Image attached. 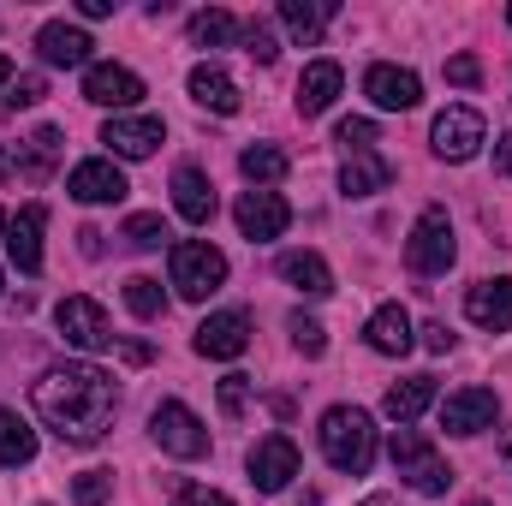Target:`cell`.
Returning a JSON list of instances; mask_svg holds the SVG:
<instances>
[{
	"instance_id": "14",
	"label": "cell",
	"mask_w": 512,
	"mask_h": 506,
	"mask_svg": "<svg viewBox=\"0 0 512 506\" xmlns=\"http://www.w3.org/2000/svg\"><path fill=\"white\" fill-rule=\"evenodd\" d=\"M161 137H167V126H161L155 114H114V120L102 126V143H108L114 155H126V161H149V155L161 149Z\"/></svg>"
},
{
	"instance_id": "46",
	"label": "cell",
	"mask_w": 512,
	"mask_h": 506,
	"mask_svg": "<svg viewBox=\"0 0 512 506\" xmlns=\"http://www.w3.org/2000/svg\"><path fill=\"white\" fill-rule=\"evenodd\" d=\"M6 173H12V155H6V143H0V179H6Z\"/></svg>"
},
{
	"instance_id": "38",
	"label": "cell",
	"mask_w": 512,
	"mask_h": 506,
	"mask_svg": "<svg viewBox=\"0 0 512 506\" xmlns=\"http://www.w3.org/2000/svg\"><path fill=\"white\" fill-rule=\"evenodd\" d=\"M245 405H251V376H221V411L227 417H245Z\"/></svg>"
},
{
	"instance_id": "40",
	"label": "cell",
	"mask_w": 512,
	"mask_h": 506,
	"mask_svg": "<svg viewBox=\"0 0 512 506\" xmlns=\"http://www.w3.org/2000/svg\"><path fill=\"white\" fill-rule=\"evenodd\" d=\"M477 78H483V60H477V54H453V60H447V84H459V90H471Z\"/></svg>"
},
{
	"instance_id": "30",
	"label": "cell",
	"mask_w": 512,
	"mask_h": 506,
	"mask_svg": "<svg viewBox=\"0 0 512 506\" xmlns=\"http://www.w3.org/2000/svg\"><path fill=\"white\" fill-rule=\"evenodd\" d=\"M233 36H239V18L221 12V6H209V12L191 18V48H227Z\"/></svg>"
},
{
	"instance_id": "34",
	"label": "cell",
	"mask_w": 512,
	"mask_h": 506,
	"mask_svg": "<svg viewBox=\"0 0 512 506\" xmlns=\"http://www.w3.org/2000/svg\"><path fill=\"white\" fill-rule=\"evenodd\" d=\"M120 239H126L131 251H161L167 245V221L161 215H131L126 227H120Z\"/></svg>"
},
{
	"instance_id": "6",
	"label": "cell",
	"mask_w": 512,
	"mask_h": 506,
	"mask_svg": "<svg viewBox=\"0 0 512 506\" xmlns=\"http://www.w3.org/2000/svg\"><path fill=\"white\" fill-rule=\"evenodd\" d=\"M453 256H459L453 221H447V209H441V203H429V209L417 215L411 239H405V262H411L417 274H447V268H453Z\"/></svg>"
},
{
	"instance_id": "47",
	"label": "cell",
	"mask_w": 512,
	"mask_h": 506,
	"mask_svg": "<svg viewBox=\"0 0 512 506\" xmlns=\"http://www.w3.org/2000/svg\"><path fill=\"white\" fill-rule=\"evenodd\" d=\"M6 78H12V60H6V54H0V84H6Z\"/></svg>"
},
{
	"instance_id": "20",
	"label": "cell",
	"mask_w": 512,
	"mask_h": 506,
	"mask_svg": "<svg viewBox=\"0 0 512 506\" xmlns=\"http://www.w3.org/2000/svg\"><path fill=\"white\" fill-rule=\"evenodd\" d=\"M364 340H370V352H382V358H405V352L417 346L411 310H405V304H382V310L364 322Z\"/></svg>"
},
{
	"instance_id": "45",
	"label": "cell",
	"mask_w": 512,
	"mask_h": 506,
	"mask_svg": "<svg viewBox=\"0 0 512 506\" xmlns=\"http://www.w3.org/2000/svg\"><path fill=\"white\" fill-rule=\"evenodd\" d=\"M78 12H84V18H108V12H114V0H78Z\"/></svg>"
},
{
	"instance_id": "43",
	"label": "cell",
	"mask_w": 512,
	"mask_h": 506,
	"mask_svg": "<svg viewBox=\"0 0 512 506\" xmlns=\"http://www.w3.org/2000/svg\"><path fill=\"white\" fill-rule=\"evenodd\" d=\"M495 167H501V173L512 179V131L501 137V143H495Z\"/></svg>"
},
{
	"instance_id": "1",
	"label": "cell",
	"mask_w": 512,
	"mask_h": 506,
	"mask_svg": "<svg viewBox=\"0 0 512 506\" xmlns=\"http://www.w3.org/2000/svg\"><path fill=\"white\" fill-rule=\"evenodd\" d=\"M30 405L36 417L72 441V447H96L108 429H114V411H120V387L102 364H54L42 370L30 387Z\"/></svg>"
},
{
	"instance_id": "4",
	"label": "cell",
	"mask_w": 512,
	"mask_h": 506,
	"mask_svg": "<svg viewBox=\"0 0 512 506\" xmlns=\"http://www.w3.org/2000/svg\"><path fill=\"white\" fill-rule=\"evenodd\" d=\"M387 453H393V471H399V483H411L417 495H447L453 489V465L411 429V423H399L393 429V441H387Z\"/></svg>"
},
{
	"instance_id": "10",
	"label": "cell",
	"mask_w": 512,
	"mask_h": 506,
	"mask_svg": "<svg viewBox=\"0 0 512 506\" xmlns=\"http://www.w3.org/2000/svg\"><path fill=\"white\" fill-rule=\"evenodd\" d=\"M245 471H251V483L262 495H280V489L298 477V447H292V435H262L251 447V459H245Z\"/></svg>"
},
{
	"instance_id": "29",
	"label": "cell",
	"mask_w": 512,
	"mask_h": 506,
	"mask_svg": "<svg viewBox=\"0 0 512 506\" xmlns=\"http://www.w3.org/2000/svg\"><path fill=\"white\" fill-rule=\"evenodd\" d=\"M30 459H36V429H30L18 411L0 405V465L18 471V465H30Z\"/></svg>"
},
{
	"instance_id": "42",
	"label": "cell",
	"mask_w": 512,
	"mask_h": 506,
	"mask_svg": "<svg viewBox=\"0 0 512 506\" xmlns=\"http://www.w3.org/2000/svg\"><path fill=\"white\" fill-rule=\"evenodd\" d=\"M417 334H423V346H429L435 358H441V352H453V328H447V322H423Z\"/></svg>"
},
{
	"instance_id": "11",
	"label": "cell",
	"mask_w": 512,
	"mask_h": 506,
	"mask_svg": "<svg viewBox=\"0 0 512 506\" xmlns=\"http://www.w3.org/2000/svg\"><path fill=\"white\" fill-rule=\"evenodd\" d=\"M84 102H96V108H114V114H126L143 102V78L131 72V66H114V60H96L90 72H84Z\"/></svg>"
},
{
	"instance_id": "25",
	"label": "cell",
	"mask_w": 512,
	"mask_h": 506,
	"mask_svg": "<svg viewBox=\"0 0 512 506\" xmlns=\"http://www.w3.org/2000/svg\"><path fill=\"white\" fill-rule=\"evenodd\" d=\"M280 280L292 292H304V298H328L334 292V274H328V262L316 251H286L280 256Z\"/></svg>"
},
{
	"instance_id": "51",
	"label": "cell",
	"mask_w": 512,
	"mask_h": 506,
	"mask_svg": "<svg viewBox=\"0 0 512 506\" xmlns=\"http://www.w3.org/2000/svg\"><path fill=\"white\" fill-rule=\"evenodd\" d=\"M471 506H489V501H471Z\"/></svg>"
},
{
	"instance_id": "32",
	"label": "cell",
	"mask_w": 512,
	"mask_h": 506,
	"mask_svg": "<svg viewBox=\"0 0 512 506\" xmlns=\"http://www.w3.org/2000/svg\"><path fill=\"white\" fill-rule=\"evenodd\" d=\"M286 334H292V346H298L304 358H322V352H328V328H322L316 316H304V310L286 316Z\"/></svg>"
},
{
	"instance_id": "12",
	"label": "cell",
	"mask_w": 512,
	"mask_h": 506,
	"mask_svg": "<svg viewBox=\"0 0 512 506\" xmlns=\"http://www.w3.org/2000/svg\"><path fill=\"white\" fill-rule=\"evenodd\" d=\"M495 411H501L495 387H459V393L441 399V429L447 435H483L495 423Z\"/></svg>"
},
{
	"instance_id": "22",
	"label": "cell",
	"mask_w": 512,
	"mask_h": 506,
	"mask_svg": "<svg viewBox=\"0 0 512 506\" xmlns=\"http://www.w3.org/2000/svg\"><path fill=\"white\" fill-rule=\"evenodd\" d=\"M340 84H346V72H340L334 60H310V66H304V78H298V114H304V120L328 114V108H334V96H340Z\"/></svg>"
},
{
	"instance_id": "31",
	"label": "cell",
	"mask_w": 512,
	"mask_h": 506,
	"mask_svg": "<svg viewBox=\"0 0 512 506\" xmlns=\"http://www.w3.org/2000/svg\"><path fill=\"white\" fill-rule=\"evenodd\" d=\"M126 310L137 322H155L161 310H167V292H161V280H149V274H131L126 280Z\"/></svg>"
},
{
	"instance_id": "7",
	"label": "cell",
	"mask_w": 512,
	"mask_h": 506,
	"mask_svg": "<svg viewBox=\"0 0 512 506\" xmlns=\"http://www.w3.org/2000/svg\"><path fill=\"white\" fill-rule=\"evenodd\" d=\"M54 328H60V340L78 346V352H108V346H114L108 310H102L96 298H84V292H72V298L54 304Z\"/></svg>"
},
{
	"instance_id": "2",
	"label": "cell",
	"mask_w": 512,
	"mask_h": 506,
	"mask_svg": "<svg viewBox=\"0 0 512 506\" xmlns=\"http://www.w3.org/2000/svg\"><path fill=\"white\" fill-rule=\"evenodd\" d=\"M322 459L334 465V471H346V477H364L370 465H376V423H370V411H358V405H334L328 417H322Z\"/></svg>"
},
{
	"instance_id": "21",
	"label": "cell",
	"mask_w": 512,
	"mask_h": 506,
	"mask_svg": "<svg viewBox=\"0 0 512 506\" xmlns=\"http://www.w3.org/2000/svg\"><path fill=\"white\" fill-rule=\"evenodd\" d=\"M173 209H179L191 227H209V221H215L221 197H215V185H209L203 167H179V173H173Z\"/></svg>"
},
{
	"instance_id": "50",
	"label": "cell",
	"mask_w": 512,
	"mask_h": 506,
	"mask_svg": "<svg viewBox=\"0 0 512 506\" xmlns=\"http://www.w3.org/2000/svg\"><path fill=\"white\" fill-rule=\"evenodd\" d=\"M0 292H6V274H0Z\"/></svg>"
},
{
	"instance_id": "36",
	"label": "cell",
	"mask_w": 512,
	"mask_h": 506,
	"mask_svg": "<svg viewBox=\"0 0 512 506\" xmlns=\"http://www.w3.org/2000/svg\"><path fill=\"white\" fill-rule=\"evenodd\" d=\"M239 36H245V54H251V60H262V66H274V60H280V42H274V30H268L262 18L239 24Z\"/></svg>"
},
{
	"instance_id": "44",
	"label": "cell",
	"mask_w": 512,
	"mask_h": 506,
	"mask_svg": "<svg viewBox=\"0 0 512 506\" xmlns=\"http://www.w3.org/2000/svg\"><path fill=\"white\" fill-rule=\"evenodd\" d=\"M78 251H84V256H102V233H96V227H84V233H78Z\"/></svg>"
},
{
	"instance_id": "18",
	"label": "cell",
	"mask_w": 512,
	"mask_h": 506,
	"mask_svg": "<svg viewBox=\"0 0 512 506\" xmlns=\"http://www.w3.org/2000/svg\"><path fill=\"white\" fill-rule=\"evenodd\" d=\"M465 316H471L477 328H489V334H507L512 328V274L477 280V286L465 292Z\"/></svg>"
},
{
	"instance_id": "39",
	"label": "cell",
	"mask_w": 512,
	"mask_h": 506,
	"mask_svg": "<svg viewBox=\"0 0 512 506\" xmlns=\"http://www.w3.org/2000/svg\"><path fill=\"white\" fill-rule=\"evenodd\" d=\"M42 96H48V78H42V72H24V78L12 84V96H6V108H36Z\"/></svg>"
},
{
	"instance_id": "15",
	"label": "cell",
	"mask_w": 512,
	"mask_h": 506,
	"mask_svg": "<svg viewBox=\"0 0 512 506\" xmlns=\"http://www.w3.org/2000/svg\"><path fill=\"white\" fill-rule=\"evenodd\" d=\"M364 96H370L376 108H387V114H405V108L423 102V84H417L411 66H387V60H376V66L364 72Z\"/></svg>"
},
{
	"instance_id": "3",
	"label": "cell",
	"mask_w": 512,
	"mask_h": 506,
	"mask_svg": "<svg viewBox=\"0 0 512 506\" xmlns=\"http://www.w3.org/2000/svg\"><path fill=\"white\" fill-rule=\"evenodd\" d=\"M167 274H173V292H179V298L203 304V298H215V292L227 286V256L215 251L209 239H179V245L167 251Z\"/></svg>"
},
{
	"instance_id": "52",
	"label": "cell",
	"mask_w": 512,
	"mask_h": 506,
	"mask_svg": "<svg viewBox=\"0 0 512 506\" xmlns=\"http://www.w3.org/2000/svg\"><path fill=\"white\" fill-rule=\"evenodd\" d=\"M507 24H512V6H507Z\"/></svg>"
},
{
	"instance_id": "16",
	"label": "cell",
	"mask_w": 512,
	"mask_h": 506,
	"mask_svg": "<svg viewBox=\"0 0 512 506\" xmlns=\"http://www.w3.org/2000/svg\"><path fill=\"white\" fill-rule=\"evenodd\" d=\"M66 191H72L78 203H120L131 185H126V173H120L108 155H90V161H78V167L66 173Z\"/></svg>"
},
{
	"instance_id": "8",
	"label": "cell",
	"mask_w": 512,
	"mask_h": 506,
	"mask_svg": "<svg viewBox=\"0 0 512 506\" xmlns=\"http://www.w3.org/2000/svg\"><path fill=\"white\" fill-rule=\"evenodd\" d=\"M191 346H197V358L233 364V358H245V346H251V316H245V310H215V316L197 322Z\"/></svg>"
},
{
	"instance_id": "26",
	"label": "cell",
	"mask_w": 512,
	"mask_h": 506,
	"mask_svg": "<svg viewBox=\"0 0 512 506\" xmlns=\"http://www.w3.org/2000/svg\"><path fill=\"white\" fill-rule=\"evenodd\" d=\"M429 405H435V376H405V381H393V387H387V399H382V411L393 417V423H417Z\"/></svg>"
},
{
	"instance_id": "48",
	"label": "cell",
	"mask_w": 512,
	"mask_h": 506,
	"mask_svg": "<svg viewBox=\"0 0 512 506\" xmlns=\"http://www.w3.org/2000/svg\"><path fill=\"white\" fill-rule=\"evenodd\" d=\"M364 506H393V495H370V501H364Z\"/></svg>"
},
{
	"instance_id": "17",
	"label": "cell",
	"mask_w": 512,
	"mask_h": 506,
	"mask_svg": "<svg viewBox=\"0 0 512 506\" xmlns=\"http://www.w3.org/2000/svg\"><path fill=\"white\" fill-rule=\"evenodd\" d=\"M90 48H96V42H90L78 24H66V18H54V24H42V30H36V54H42V66H66V72H72V66H84V72H90V66H96V60H90Z\"/></svg>"
},
{
	"instance_id": "9",
	"label": "cell",
	"mask_w": 512,
	"mask_h": 506,
	"mask_svg": "<svg viewBox=\"0 0 512 506\" xmlns=\"http://www.w3.org/2000/svg\"><path fill=\"white\" fill-rule=\"evenodd\" d=\"M483 137H489V126H483L477 108H441L435 126H429V143H435L441 161H471L483 149Z\"/></svg>"
},
{
	"instance_id": "41",
	"label": "cell",
	"mask_w": 512,
	"mask_h": 506,
	"mask_svg": "<svg viewBox=\"0 0 512 506\" xmlns=\"http://www.w3.org/2000/svg\"><path fill=\"white\" fill-rule=\"evenodd\" d=\"M173 506H233V501H227L221 489H197V483H191V489H179V495H173Z\"/></svg>"
},
{
	"instance_id": "13",
	"label": "cell",
	"mask_w": 512,
	"mask_h": 506,
	"mask_svg": "<svg viewBox=\"0 0 512 506\" xmlns=\"http://www.w3.org/2000/svg\"><path fill=\"white\" fill-rule=\"evenodd\" d=\"M233 221H239V233L245 239H280L286 227H292V203L280 197V191H245L239 197V209H233Z\"/></svg>"
},
{
	"instance_id": "27",
	"label": "cell",
	"mask_w": 512,
	"mask_h": 506,
	"mask_svg": "<svg viewBox=\"0 0 512 506\" xmlns=\"http://www.w3.org/2000/svg\"><path fill=\"white\" fill-rule=\"evenodd\" d=\"M334 12H340L334 0H280V24H286V30H292V36H298L304 48H310V42L322 36V24H328Z\"/></svg>"
},
{
	"instance_id": "49",
	"label": "cell",
	"mask_w": 512,
	"mask_h": 506,
	"mask_svg": "<svg viewBox=\"0 0 512 506\" xmlns=\"http://www.w3.org/2000/svg\"><path fill=\"white\" fill-rule=\"evenodd\" d=\"M6 227H12V221H6V215H0V245H6Z\"/></svg>"
},
{
	"instance_id": "37",
	"label": "cell",
	"mask_w": 512,
	"mask_h": 506,
	"mask_svg": "<svg viewBox=\"0 0 512 506\" xmlns=\"http://www.w3.org/2000/svg\"><path fill=\"white\" fill-rule=\"evenodd\" d=\"M334 143H340L346 155H358V149H376V120H340Z\"/></svg>"
},
{
	"instance_id": "35",
	"label": "cell",
	"mask_w": 512,
	"mask_h": 506,
	"mask_svg": "<svg viewBox=\"0 0 512 506\" xmlns=\"http://www.w3.org/2000/svg\"><path fill=\"white\" fill-rule=\"evenodd\" d=\"M114 495V471H78L72 477V501L78 506H108Z\"/></svg>"
},
{
	"instance_id": "33",
	"label": "cell",
	"mask_w": 512,
	"mask_h": 506,
	"mask_svg": "<svg viewBox=\"0 0 512 506\" xmlns=\"http://www.w3.org/2000/svg\"><path fill=\"white\" fill-rule=\"evenodd\" d=\"M54 155H60V131H54V126H42L36 137H30V143H24V161H18V167H24L30 179H42V173L54 167Z\"/></svg>"
},
{
	"instance_id": "23",
	"label": "cell",
	"mask_w": 512,
	"mask_h": 506,
	"mask_svg": "<svg viewBox=\"0 0 512 506\" xmlns=\"http://www.w3.org/2000/svg\"><path fill=\"white\" fill-rule=\"evenodd\" d=\"M393 185V161L376 155V149H358V155H346V167H340V191L346 197H376Z\"/></svg>"
},
{
	"instance_id": "5",
	"label": "cell",
	"mask_w": 512,
	"mask_h": 506,
	"mask_svg": "<svg viewBox=\"0 0 512 506\" xmlns=\"http://www.w3.org/2000/svg\"><path fill=\"white\" fill-rule=\"evenodd\" d=\"M149 435H155V447L173 453V459H203V453H209V429H203V417H197L185 399H161V405L149 411Z\"/></svg>"
},
{
	"instance_id": "28",
	"label": "cell",
	"mask_w": 512,
	"mask_h": 506,
	"mask_svg": "<svg viewBox=\"0 0 512 506\" xmlns=\"http://www.w3.org/2000/svg\"><path fill=\"white\" fill-rule=\"evenodd\" d=\"M239 173L251 179V191H274V185L286 179V149H274V143H251V149L239 155Z\"/></svg>"
},
{
	"instance_id": "24",
	"label": "cell",
	"mask_w": 512,
	"mask_h": 506,
	"mask_svg": "<svg viewBox=\"0 0 512 506\" xmlns=\"http://www.w3.org/2000/svg\"><path fill=\"white\" fill-rule=\"evenodd\" d=\"M191 102H197V108H209V114H239V108H245L239 84H233L221 66H209V60L191 72Z\"/></svg>"
},
{
	"instance_id": "19",
	"label": "cell",
	"mask_w": 512,
	"mask_h": 506,
	"mask_svg": "<svg viewBox=\"0 0 512 506\" xmlns=\"http://www.w3.org/2000/svg\"><path fill=\"white\" fill-rule=\"evenodd\" d=\"M42 227H48L42 203H24L18 221L6 227V256L18 262V274H42Z\"/></svg>"
}]
</instances>
